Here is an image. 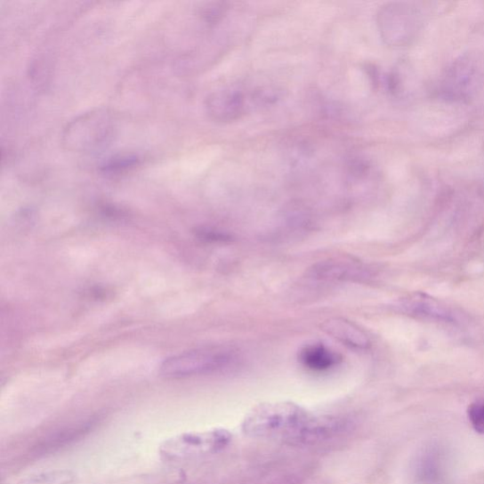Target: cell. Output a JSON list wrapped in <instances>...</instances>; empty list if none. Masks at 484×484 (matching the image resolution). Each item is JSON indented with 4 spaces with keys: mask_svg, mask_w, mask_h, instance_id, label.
Returning <instances> with one entry per match:
<instances>
[{
    "mask_svg": "<svg viewBox=\"0 0 484 484\" xmlns=\"http://www.w3.org/2000/svg\"><path fill=\"white\" fill-rule=\"evenodd\" d=\"M450 452L440 443H431L417 453L414 462L416 484H446L451 472Z\"/></svg>",
    "mask_w": 484,
    "mask_h": 484,
    "instance_id": "obj_6",
    "label": "cell"
},
{
    "mask_svg": "<svg viewBox=\"0 0 484 484\" xmlns=\"http://www.w3.org/2000/svg\"><path fill=\"white\" fill-rule=\"evenodd\" d=\"M299 360L310 370L323 372L338 367L343 358L324 343H315L302 348Z\"/></svg>",
    "mask_w": 484,
    "mask_h": 484,
    "instance_id": "obj_12",
    "label": "cell"
},
{
    "mask_svg": "<svg viewBox=\"0 0 484 484\" xmlns=\"http://www.w3.org/2000/svg\"><path fill=\"white\" fill-rule=\"evenodd\" d=\"M320 328L333 339L357 351H367L372 344L365 330L343 318H330L321 324Z\"/></svg>",
    "mask_w": 484,
    "mask_h": 484,
    "instance_id": "obj_9",
    "label": "cell"
},
{
    "mask_svg": "<svg viewBox=\"0 0 484 484\" xmlns=\"http://www.w3.org/2000/svg\"><path fill=\"white\" fill-rule=\"evenodd\" d=\"M98 425L97 419H89L76 425L54 432L39 442L33 452L36 456H50L75 442L81 440Z\"/></svg>",
    "mask_w": 484,
    "mask_h": 484,
    "instance_id": "obj_8",
    "label": "cell"
},
{
    "mask_svg": "<svg viewBox=\"0 0 484 484\" xmlns=\"http://www.w3.org/2000/svg\"><path fill=\"white\" fill-rule=\"evenodd\" d=\"M238 358V351L231 346L203 347L166 359L160 374L166 378H182L214 373L233 366Z\"/></svg>",
    "mask_w": 484,
    "mask_h": 484,
    "instance_id": "obj_2",
    "label": "cell"
},
{
    "mask_svg": "<svg viewBox=\"0 0 484 484\" xmlns=\"http://www.w3.org/2000/svg\"><path fill=\"white\" fill-rule=\"evenodd\" d=\"M467 415L473 429L479 433H484V401H477L469 406Z\"/></svg>",
    "mask_w": 484,
    "mask_h": 484,
    "instance_id": "obj_15",
    "label": "cell"
},
{
    "mask_svg": "<svg viewBox=\"0 0 484 484\" xmlns=\"http://www.w3.org/2000/svg\"><path fill=\"white\" fill-rule=\"evenodd\" d=\"M406 315L431 318L440 321H451L450 312L434 299L422 294H415L399 300L393 306Z\"/></svg>",
    "mask_w": 484,
    "mask_h": 484,
    "instance_id": "obj_10",
    "label": "cell"
},
{
    "mask_svg": "<svg viewBox=\"0 0 484 484\" xmlns=\"http://www.w3.org/2000/svg\"><path fill=\"white\" fill-rule=\"evenodd\" d=\"M74 475L67 471L44 472L23 480L20 484H69Z\"/></svg>",
    "mask_w": 484,
    "mask_h": 484,
    "instance_id": "obj_14",
    "label": "cell"
},
{
    "mask_svg": "<svg viewBox=\"0 0 484 484\" xmlns=\"http://www.w3.org/2000/svg\"><path fill=\"white\" fill-rule=\"evenodd\" d=\"M275 90L254 88L246 93L239 88H224L212 93L206 106L209 117L218 123H232L246 116L253 106H263L276 101Z\"/></svg>",
    "mask_w": 484,
    "mask_h": 484,
    "instance_id": "obj_3",
    "label": "cell"
},
{
    "mask_svg": "<svg viewBox=\"0 0 484 484\" xmlns=\"http://www.w3.org/2000/svg\"><path fill=\"white\" fill-rule=\"evenodd\" d=\"M196 236L200 239L209 242H226L232 239L230 234L209 229L197 230Z\"/></svg>",
    "mask_w": 484,
    "mask_h": 484,
    "instance_id": "obj_16",
    "label": "cell"
},
{
    "mask_svg": "<svg viewBox=\"0 0 484 484\" xmlns=\"http://www.w3.org/2000/svg\"><path fill=\"white\" fill-rule=\"evenodd\" d=\"M114 119L104 110L90 111L75 118L63 134V144L77 153L93 151L108 145L113 138Z\"/></svg>",
    "mask_w": 484,
    "mask_h": 484,
    "instance_id": "obj_4",
    "label": "cell"
},
{
    "mask_svg": "<svg viewBox=\"0 0 484 484\" xmlns=\"http://www.w3.org/2000/svg\"><path fill=\"white\" fill-rule=\"evenodd\" d=\"M141 163V158L136 156H118L105 161L101 171L103 173L119 174L124 173Z\"/></svg>",
    "mask_w": 484,
    "mask_h": 484,
    "instance_id": "obj_13",
    "label": "cell"
},
{
    "mask_svg": "<svg viewBox=\"0 0 484 484\" xmlns=\"http://www.w3.org/2000/svg\"><path fill=\"white\" fill-rule=\"evenodd\" d=\"M311 419L302 408L293 403L266 404L254 408L245 426L254 435L282 434L299 442L304 439Z\"/></svg>",
    "mask_w": 484,
    "mask_h": 484,
    "instance_id": "obj_1",
    "label": "cell"
},
{
    "mask_svg": "<svg viewBox=\"0 0 484 484\" xmlns=\"http://www.w3.org/2000/svg\"><path fill=\"white\" fill-rule=\"evenodd\" d=\"M226 437L220 432L206 434L184 435L165 443L163 452L165 456L178 457L189 456L190 453L203 448H215L223 445Z\"/></svg>",
    "mask_w": 484,
    "mask_h": 484,
    "instance_id": "obj_11",
    "label": "cell"
},
{
    "mask_svg": "<svg viewBox=\"0 0 484 484\" xmlns=\"http://www.w3.org/2000/svg\"><path fill=\"white\" fill-rule=\"evenodd\" d=\"M419 23L416 11L406 4H388L377 14L382 37L396 47L410 43L416 36Z\"/></svg>",
    "mask_w": 484,
    "mask_h": 484,
    "instance_id": "obj_5",
    "label": "cell"
},
{
    "mask_svg": "<svg viewBox=\"0 0 484 484\" xmlns=\"http://www.w3.org/2000/svg\"><path fill=\"white\" fill-rule=\"evenodd\" d=\"M308 278L323 282H363L373 276L372 270L352 260L331 259L313 264L306 272Z\"/></svg>",
    "mask_w": 484,
    "mask_h": 484,
    "instance_id": "obj_7",
    "label": "cell"
}]
</instances>
